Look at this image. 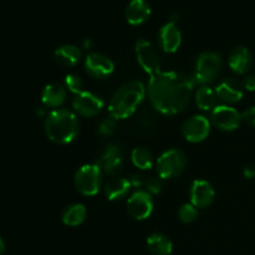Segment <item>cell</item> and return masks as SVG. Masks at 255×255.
I'll return each instance as SVG.
<instances>
[{
    "label": "cell",
    "instance_id": "obj_8",
    "mask_svg": "<svg viewBox=\"0 0 255 255\" xmlns=\"http://www.w3.org/2000/svg\"><path fill=\"white\" fill-rule=\"evenodd\" d=\"M153 198L146 189H136L127 201V212L136 221H144L153 212Z\"/></svg>",
    "mask_w": 255,
    "mask_h": 255
},
{
    "label": "cell",
    "instance_id": "obj_32",
    "mask_svg": "<svg viewBox=\"0 0 255 255\" xmlns=\"http://www.w3.org/2000/svg\"><path fill=\"white\" fill-rule=\"evenodd\" d=\"M242 82H243L244 90L249 92H255V75H248L244 77Z\"/></svg>",
    "mask_w": 255,
    "mask_h": 255
},
{
    "label": "cell",
    "instance_id": "obj_16",
    "mask_svg": "<svg viewBox=\"0 0 255 255\" xmlns=\"http://www.w3.org/2000/svg\"><path fill=\"white\" fill-rule=\"evenodd\" d=\"M158 44L167 54H173L182 44V34L174 22L168 21L159 29Z\"/></svg>",
    "mask_w": 255,
    "mask_h": 255
},
{
    "label": "cell",
    "instance_id": "obj_6",
    "mask_svg": "<svg viewBox=\"0 0 255 255\" xmlns=\"http://www.w3.org/2000/svg\"><path fill=\"white\" fill-rule=\"evenodd\" d=\"M187 166L186 154L177 148L164 151L156 162L158 177L162 179H172L181 176Z\"/></svg>",
    "mask_w": 255,
    "mask_h": 255
},
{
    "label": "cell",
    "instance_id": "obj_30",
    "mask_svg": "<svg viewBox=\"0 0 255 255\" xmlns=\"http://www.w3.org/2000/svg\"><path fill=\"white\" fill-rule=\"evenodd\" d=\"M242 121L246 122L248 126L255 127V106L249 107L242 114Z\"/></svg>",
    "mask_w": 255,
    "mask_h": 255
},
{
    "label": "cell",
    "instance_id": "obj_24",
    "mask_svg": "<svg viewBox=\"0 0 255 255\" xmlns=\"http://www.w3.org/2000/svg\"><path fill=\"white\" fill-rule=\"evenodd\" d=\"M147 247L154 255H169L173 251V243L167 236L154 233L147 238Z\"/></svg>",
    "mask_w": 255,
    "mask_h": 255
},
{
    "label": "cell",
    "instance_id": "obj_31",
    "mask_svg": "<svg viewBox=\"0 0 255 255\" xmlns=\"http://www.w3.org/2000/svg\"><path fill=\"white\" fill-rule=\"evenodd\" d=\"M128 181L131 187H133L136 189H141V187H144V182H146L143 177L139 176V174H132L128 178Z\"/></svg>",
    "mask_w": 255,
    "mask_h": 255
},
{
    "label": "cell",
    "instance_id": "obj_29",
    "mask_svg": "<svg viewBox=\"0 0 255 255\" xmlns=\"http://www.w3.org/2000/svg\"><path fill=\"white\" fill-rule=\"evenodd\" d=\"M144 188L148 192L151 196H157L163 189V182H162L161 177H149L144 182Z\"/></svg>",
    "mask_w": 255,
    "mask_h": 255
},
{
    "label": "cell",
    "instance_id": "obj_14",
    "mask_svg": "<svg viewBox=\"0 0 255 255\" xmlns=\"http://www.w3.org/2000/svg\"><path fill=\"white\" fill-rule=\"evenodd\" d=\"M216 94L221 101L226 105L237 104L243 99L244 86L243 82L236 77H227L222 80L216 87Z\"/></svg>",
    "mask_w": 255,
    "mask_h": 255
},
{
    "label": "cell",
    "instance_id": "obj_21",
    "mask_svg": "<svg viewBox=\"0 0 255 255\" xmlns=\"http://www.w3.org/2000/svg\"><path fill=\"white\" fill-rule=\"evenodd\" d=\"M55 60L59 62L60 65L66 67H74L79 64L81 60V51L76 45L66 44L62 46L57 47L55 50Z\"/></svg>",
    "mask_w": 255,
    "mask_h": 255
},
{
    "label": "cell",
    "instance_id": "obj_5",
    "mask_svg": "<svg viewBox=\"0 0 255 255\" xmlns=\"http://www.w3.org/2000/svg\"><path fill=\"white\" fill-rule=\"evenodd\" d=\"M102 169L99 164H84L76 171L74 177L75 188L82 196L91 197L100 192L102 184Z\"/></svg>",
    "mask_w": 255,
    "mask_h": 255
},
{
    "label": "cell",
    "instance_id": "obj_33",
    "mask_svg": "<svg viewBox=\"0 0 255 255\" xmlns=\"http://www.w3.org/2000/svg\"><path fill=\"white\" fill-rule=\"evenodd\" d=\"M243 174L247 179H253L255 177V167L253 166L246 167V168H244Z\"/></svg>",
    "mask_w": 255,
    "mask_h": 255
},
{
    "label": "cell",
    "instance_id": "obj_4",
    "mask_svg": "<svg viewBox=\"0 0 255 255\" xmlns=\"http://www.w3.org/2000/svg\"><path fill=\"white\" fill-rule=\"evenodd\" d=\"M223 67L222 55L214 51H204L198 55L194 66V81L201 85H209L218 79Z\"/></svg>",
    "mask_w": 255,
    "mask_h": 255
},
{
    "label": "cell",
    "instance_id": "obj_27",
    "mask_svg": "<svg viewBox=\"0 0 255 255\" xmlns=\"http://www.w3.org/2000/svg\"><path fill=\"white\" fill-rule=\"evenodd\" d=\"M65 87L74 95H77L80 94V92L85 91L84 81H82L81 77L76 74L66 75V77H65Z\"/></svg>",
    "mask_w": 255,
    "mask_h": 255
},
{
    "label": "cell",
    "instance_id": "obj_3",
    "mask_svg": "<svg viewBox=\"0 0 255 255\" xmlns=\"http://www.w3.org/2000/svg\"><path fill=\"white\" fill-rule=\"evenodd\" d=\"M44 127L47 138L59 144L70 143L80 132L77 115L67 109H56L49 112Z\"/></svg>",
    "mask_w": 255,
    "mask_h": 255
},
{
    "label": "cell",
    "instance_id": "obj_9",
    "mask_svg": "<svg viewBox=\"0 0 255 255\" xmlns=\"http://www.w3.org/2000/svg\"><path fill=\"white\" fill-rule=\"evenodd\" d=\"M105 101L91 91H82L75 95L72 100V109L76 115L82 117H95L102 111Z\"/></svg>",
    "mask_w": 255,
    "mask_h": 255
},
{
    "label": "cell",
    "instance_id": "obj_13",
    "mask_svg": "<svg viewBox=\"0 0 255 255\" xmlns=\"http://www.w3.org/2000/svg\"><path fill=\"white\" fill-rule=\"evenodd\" d=\"M85 70L94 79H106L114 72L115 64L110 57L100 52H90L85 59Z\"/></svg>",
    "mask_w": 255,
    "mask_h": 255
},
{
    "label": "cell",
    "instance_id": "obj_19",
    "mask_svg": "<svg viewBox=\"0 0 255 255\" xmlns=\"http://www.w3.org/2000/svg\"><path fill=\"white\" fill-rule=\"evenodd\" d=\"M125 16L128 24L141 25L151 16V6L146 0H132L126 7Z\"/></svg>",
    "mask_w": 255,
    "mask_h": 255
},
{
    "label": "cell",
    "instance_id": "obj_15",
    "mask_svg": "<svg viewBox=\"0 0 255 255\" xmlns=\"http://www.w3.org/2000/svg\"><path fill=\"white\" fill-rule=\"evenodd\" d=\"M214 197H216V192L208 181L196 179L192 183L189 198H191V203L196 208H206L211 206L212 202L214 201Z\"/></svg>",
    "mask_w": 255,
    "mask_h": 255
},
{
    "label": "cell",
    "instance_id": "obj_11",
    "mask_svg": "<svg viewBox=\"0 0 255 255\" xmlns=\"http://www.w3.org/2000/svg\"><path fill=\"white\" fill-rule=\"evenodd\" d=\"M212 122L202 115L189 117L188 120L182 125V134L186 138V141L191 143H198L204 141L211 133Z\"/></svg>",
    "mask_w": 255,
    "mask_h": 255
},
{
    "label": "cell",
    "instance_id": "obj_34",
    "mask_svg": "<svg viewBox=\"0 0 255 255\" xmlns=\"http://www.w3.org/2000/svg\"><path fill=\"white\" fill-rule=\"evenodd\" d=\"M178 20H179V15L177 14V12H173V14L171 15V20H169V21L174 22V24H176V22L178 21Z\"/></svg>",
    "mask_w": 255,
    "mask_h": 255
},
{
    "label": "cell",
    "instance_id": "obj_20",
    "mask_svg": "<svg viewBox=\"0 0 255 255\" xmlns=\"http://www.w3.org/2000/svg\"><path fill=\"white\" fill-rule=\"evenodd\" d=\"M131 184L127 178L115 177L105 184V196L109 201H120L128 194Z\"/></svg>",
    "mask_w": 255,
    "mask_h": 255
},
{
    "label": "cell",
    "instance_id": "obj_28",
    "mask_svg": "<svg viewBox=\"0 0 255 255\" xmlns=\"http://www.w3.org/2000/svg\"><path fill=\"white\" fill-rule=\"evenodd\" d=\"M117 126V120L114 119L112 116L105 117L104 120H101L97 126V132H99L101 136H111L115 133Z\"/></svg>",
    "mask_w": 255,
    "mask_h": 255
},
{
    "label": "cell",
    "instance_id": "obj_35",
    "mask_svg": "<svg viewBox=\"0 0 255 255\" xmlns=\"http://www.w3.org/2000/svg\"><path fill=\"white\" fill-rule=\"evenodd\" d=\"M91 46H92L91 40H90V39H86V40H85V41H84V49L89 50V49H91Z\"/></svg>",
    "mask_w": 255,
    "mask_h": 255
},
{
    "label": "cell",
    "instance_id": "obj_7",
    "mask_svg": "<svg viewBox=\"0 0 255 255\" xmlns=\"http://www.w3.org/2000/svg\"><path fill=\"white\" fill-rule=\"evenodd\" d=\"M136 59L144 72L152 76L161 71V57L153 45L144 39H139L134 46Z\"/></svg>",
    "mask_w": 255,
    "mask_h": 255
},
{
    "label": "cell",
    "instance_id": "obj_25",
    "mask_svg": "<svg viewBox=\"0 0 255 255\" xmlns=\"http://www.w3.org/2000/svg\"><path fill=\"white\" fill-rule=\"evenodd\" d=\"M131 161L136 168L146 171L153 167V154L146 147H136L131 153Z\"/></svg>",
    "mask_w": 255,
    "mask_h": 255
},
{
    "label": "cell",
    "instance_id": "obj_12",
    "mask_svg": "<svg viewBox=\"0 0 255 255\" xmlns=\"http://www.w3.org/2000/svg\"><path fill=\"white\" fill-rule=\"evenodd\" d=\"M105 174L117 176L124 169L125 159L122 148L117 143H110L102 152L100 161L97 163Z\"/></svg>",
    "mask_w": 255,
    "mask_h": 255
},
{
    "label": "cell",
    "instance_id": "obj_10",
    "mask_svg": "<svg viewBox=\"0 0 255 255\" xmlns=\"http://www.w3.org/2000/svg\"><path fill=\"white\" fill-rule=\"evenodd\" d=\"M211 122L224 132L236 131L242 122V114L229 105H218L212 111Z\"/></svg>",
    "mask_w": 255,
    "mask_h": 255
},
{
    "label": "cell",
    "instance_id": "obj_18",
    "mask_svg": "<svg viewBox=\"0 0 255 255\" xmlns=\"http://www.w3.org/2000/svg\"><path fill=\"white\" fill-rule=\"evenodd\" d=\"M66 100V87L57 82L46 85L41 92V102L49 109H60Z\"/></svg>",
    "mask_w": 255,
    "mask_h": 255
},
{
    "label": "cell",
    "instance_id": "obj_36",
    "mask_svg": "<svg viewBox=\"0 0 255 255\" xmlns=\"http://www.w3.org/2000/svg\"><path fill=\"white\" fill-rule=\"evenodd\" d=\"M5 252V243L1 238H0V255Z\"/></svg>",
    "mask_w": 255,
    "mask_h": 255
},
{
    "label": "cell",
    "instance_id": "obj_22",
    "mask_svg": "<svg viewBox=\"0 0 255 255\" xmlns=\"http://www.w3.org/2000/svg\"><path fill=\"white\" fill-rule=\"evenodd\" d=\"M196 104L202 111H213L218 106V96L216 94V90L209 87L208 85H202L194 95Z\"/></svg>",
    "mask_w": 255,
    "mask_h": 255
},
{
    "label": "cell",
    "instance_id": "obj_26",
    "mask_svg": "<svg viewBox=\"0 0 255 255\" xmlns=\"http://www.w3.org/2000/svg\"><path fill=\"white\" fill-rule=\"evenodd\" d=\"M178 218L182 223H193L198 218V208H196L192 203L183 204L178 211Z\"/></svg>",
    "mask_w": 255,
    "mask_h": 255
},
{
    "label": "cell",
    "instance_id": "obj_1",
    "mask_svg": "<svg viewBox=\"0 0 255 255\" xmlns=\"http://www.w3.org/2000/svg\"><path fill=\"white\" fill-rule=\"evenodd\" d=\"M194 79L179 71H158L149 76L147 94L156 111L163 115H177L191 102Z\"/></svg>",
    "mask_w": 255,
    "mask_h": 255
},
{
    "label": "cell",
    "instance_id": "obj_23",
    "mask_svg": "<svg viewBox=\"0 0 255 255\" xmlns=\"http://www.w3.org/2000/svg\"><path fill=\"white\" fill-rule=\"evenodd\" d=\"M87 216L86 207L81 203H74L67 206L62 212L61 219L65 226L79 227L85 222Z\"/></svg>",
    "mask_w": 255,
    "mask_h": 255
},
{
    "label": "cell",
    "instance_id": "obj_17",
    "mask_svg": "<svg viewBox=\"0 0 255 255\" xmlns=\"http://www.w3.org/2000/svg\"><path fill=\"white\" fill-rule=\"evenodd\" d=\"M228 65L233 72L244 75L251 70L253 65V56L247 47L237 46L229 52Z\"/></svg>",
    "mask_w": 255,
    "mask_h": 255
},
{
    "label": "cell",
    "instance_id": "obj_2",
    "mask_svg": "<svg viewBox=\"0 0 255 255\" xmlns=\"http://www.w3.org/2000/svg\"><path fill=\"white\" fill-rule=\"evenodd\" d=\"M147 89L138 80H131L122 84L109 102V114L114 119L125 120L136 112L146 97Z\"/></svg>",
    "mask_w": 255,
    "mask_h": 255
}]
</instances>
